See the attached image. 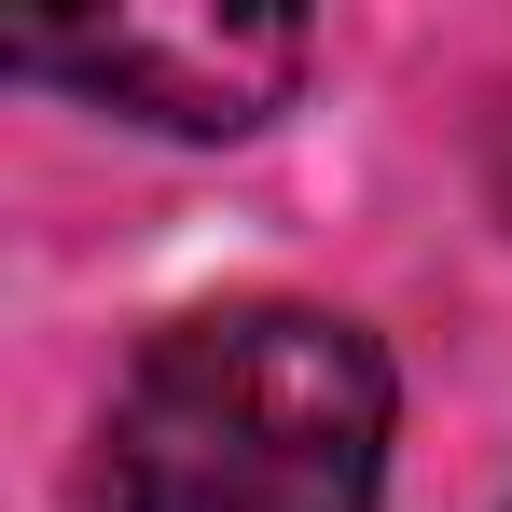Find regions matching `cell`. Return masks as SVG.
I'll use <instances>...</instances> for the list:
<instances>
[{
  "label": "cell",
  "instance_id": "7a4b0ae2",
  "mask_svg": "<svg viewBox=\"0 0 512 512\" xmlns=\"http://www.w3.org/2000/svg\"><path fill=\"white\" fill-rule=\"evenodd\" d=\"M14 70L84 84L97 111H139L167 139H236L305 84V28L291 14H97V28H28Z\"/></svg>",
  "mask_w": 512,
  "mask_h": 512
},
{
  "label": "cell",
  "instance_id": "6da1fadb",
  "mask_svg": "<svg viewBox=\"0 0 512 512\" xmlns=\"http://www.w3.org/2000/svg\"><path fill=\"white\" fill-rule=\"evenodd\" d=\"M388 360L319 305H208L111 402V512H374Z\"/></svg>",
  "mask_w": 512,
  "mask_h": 512
}]
</instances>
